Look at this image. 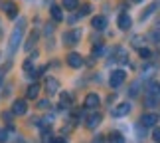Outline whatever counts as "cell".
Segmentation results:
<instances>
[{"label":"cell","mask_w":160,"mask_h":143,"mask_svg":"<svg viewBox=\"0 0 160 143\" xmlns=\"http://www.w3.org/2000/svg\"><path fill=\"white\" fill-rule=\"evenodd\" d=\"M24 30H26V22L20 20L14 26V30H12V36H10V42H8V54L10 56H14L16 54V50L20 48L22 44V36H24Z\"/></svg>","instance_id":"6da1fadb"},{"label":"cell","mask_w":160,"mask_h":143,"mask_svg":"<svg viewBox=\"0 0 160 143\" xmlns=\"http://www.w3.org/2000/svg\"><path fill=\"white\" fill-rule=\"evenodd\" d=\"M127 80V74L122 72V70H115V72H111V78H109V85L113 90H117V88H121L122 85V82Z\"/></svg>","instance_id":"7a4b0ae2"},{"label":"cell","mask_w":160,"mask_h":143,"mask_svg":"<svg viewBox=\"0 0 160 143\" xmlns=\"http://www.w3.org/2000/svg\"><path fill=\"white\" fill-rule=\"evenodd\" d=\"M26 111H28L26 99H16V102L12 103V113H14V115H24Z\"/></svg>","instance_id":"3957f363"},{"label":"cell","mask_w":160,"mask_h":143,"mask_svg":"<svg viewBox=\"0 0 160 143\" xmlns=\"http://www.w3.org/2000/svg\"><path fill=\"white\" fill-rule=\"evenodd\" d=\"M67 64H69L71 68H81V66H83V56L77 54V52L67 54Z\"/></svg>","instance_id":"277c9868"},{"label":"cell","mask_w":160,"mask_h":143,"mask_svg":"<svg viewBox=\"0 0 160 143\" xmlns=\"http://www.w3.org/2000/svg\"><path fill=\"white\" fill-rule=\"evenodd\" d=\"M127 113H131V103H128V102H122V103L117 105V107H113V115L115 117H122Z\"/></svg>","instance_id":"5b68a950"},{"label":"cell","mask_w":160,"mask_h":143,"mask_svg":"<svg viewBox=\"0 0 160 143\" xmlns=\"http://www.w3.org/2000/svg\"><path fill=\"white\" fill-rule=\"evenodd\" d=\"M101 119H103L101 113H97V111H95V113L87 115V119H85V127H87V129H95V127L101 123Z\"/></svg>","instance_id":"8992f818"},{"label":"cell","mask_w":160,"mask_h":143,"mask_svg":"<svg viewBox=\"0 0 160 143\" xmlns=\"http://www.w3.org/2000/svg\"><path fill=\"white\" fill-rule=\"evenodd\" d=\"M79 38H81V30H71V32L63 34V42H65V44H77Z\"/></svg>","instance_id":"52a82bcc"},{"label":"cell","mask_w":160,"mask_h":143,"mask_svg":"<svg viewBox=\"0 0 160 143\" xmlns=\"http://www.w3.org/2000/svg\"><path fill=\"white\" fill-rule=\"evenodd\" d=\"M158 121V115L156 113H144L142 117H140V123H142L144 127H154Z\"/></svg>","instance_id":"ba28073f"},{"label":"cell","mask_w":160,"mask_h":143,"mask_svg":"<svg viewBox=\"0 0 160 143\" xmlns=\"http://www.w3.org/2000/svg\"><path fill=\"white\" fill-rule=\"evenodd\" d=\"M99 105V96L97 94H87L85 96V107L87 109H95Z\"/></svg>","instance_id":"9c48e42d"},{"label":"cell","mask_w":160,"mask_h":143,"mask_svg":"<svg viewBox=\"0 0 160 143\" xmlns=\"http://www.w3.org/2000/svg\"><path fill=\"white\" fill-rule=\"evenodd\" d=\"M91 26H93L95 30H105V28H107V18H105V16H93Z\"/></svg>","instance_id":"30bf717a"},{"label":"cell","mask_w":160,"mask_h":143,"mask_svg":"<svg viewBox=\"0 0 160 143\" xmlns=\"http://www.w3.org/2000/svg\"><path fill=\"white\" fill-rule=\"evenodd\" d=\"M117 24H119L121 30H128V28H131V24H132V20H131V16H128L127 12H122V14L119 16V22H117Z\"/></svg>","instance_id":"8fae6325"},{"label":"cell","mask_w":160,"mask_h":143,"mask_svg":"<svg viewBox=\"0 0 160 143\" xmlns=\"http://www.w3.org/2000/svg\"><path fill=\"white\" fill-rule=\"evenodd\" d=\"M46 90H48V94H58L59 82H58L55 78H48V80H46Z\"/></svg>","instance_id":"7c38bea8"},{"label":"cell","mask_w":160,"mask_h":143,"mask_svg":"<svg viewBox=\"0 0 160 143\" xmlns=\"http://www.w3.org/2000/svg\"><path fill=\"white\" fill-rule=\"evenodd\" d=\"M36 42H38V30H34V32L28 36L26 44H24V50H28V52H32V50H34V46H36Z\"/></svg>","instance_id":"4fadbf2b"},{"label":"cell","mask_w":160,"mask_h":143,"mask_svg":"<svg viewBox=\"0 0 160 143\" xmlns=\"http://www.w3.org/2000/svg\"><path fill=\"white\" fill-rule=\"evenodd\" d=\"M146 96L160 97V84L158 82H148V85H146Z\"/></svg>","instance_id":"5bb4252c"},{"label":"cell","mask_w":160,"mask_h":143,"mask_svg":"<svg viewBox=\"0 0 160 143\" xmlns=\"http://www.w3.org/2000/svg\"><path fill=\"white\" fill-rule=\"evenodd\" d=\"M38 96H40V84H32L26 91V97L28 99H38Z\"/></svg>","instance_id":"9a60e30c"},{"label":"cell","mask_w":160,"mask_h":143,"mask_svg":"<svg viewBox=\"0 0 160 143\" xmlns=\"http://www.w3.org/2000/svg\"><path fill=\"white\" fill-rule=\"evenodd\" d=\"M4 12H6V14H8L10 18H16L18 8H16V4H14V2H10V0H8V2H4Z\"/></svg>","instance_id":"2e32d148"},{"label":"cell","mask_w":160,"mask_h":143,"mask_svg":"<svg viewBox=\"0 0 160 143\" xmlns=\"http://www.w3.org/2000/svg\"><path fill=\"white\" fill-rule=\"evenodd\" d=\"M50 14H52V20H55V22H61V20H63V12H61L59 6H52Z\"/></svg>","instance_id":"e0dca14e"},{"label":"cell","mask_w":160,"mask_h":143,"mask_svg":"<svg viewBox=\"0 0 160 143\" xmlns=\"http://www.w3.org/2000/svg\"><path fill=\"white\" fill-rule=\"evenodd\" d=\"M144 105H146V107H158V105H160V97H154V96H146L144 97Z\"/></svg>","instance_id":"ac0fdd59"},{"label":"cell","mask_w":160,"mask_h":143,"mask_svg":"<svg viewBox=\"0 0 160 143\" xmlns=\"http://www.w3.org/2000/svg\"><path fill=\"white\" fill-rule=\"evenodd\" d=\"M59 105L61 107H69L71 105V96L67 91H61V97H59Z\"/></svg>","instance_id":"d6986e66"},{"label":"cell","mask_w":160,"mask_h":143,"mask_svg":"<svg viewBox=\"0 0 160 143\" xmlns=\"http://www.w3.org/2000/svg\"><path fill=\"white\" fill-rule=\"evenodd\" d=\"M109 141L111 143H125V137H122V133L113 131V133H109Z\"/></svg>","instance_id":"ffe728a7"},{"label":"cell","mask_w":160,"mask_h":143,"mask_svg":"<svg viewBox=\"0 0 160 143\" xmlns=\"http://www.w3.org/2000/svg\"><path fill=\"white\" fill-rule=\"evenodd\" d=\"M61 2H63V8L67 10H75L79 6V0H61Z\"/></svg>","instance_id":"44dd1931"},{"label":"cell","mask_w":160,"mask_h":143,"mask_svg":"<svg viewBox=\"0 0 160 143\" xmlns=\"http://www.w3.org/2000/svg\"><path fill=\"white\" fill-rule=\"evenodd\" d=\"M150 38H152V42H156V44H160V22H158V26H156V28H152V32H150Z\"/></svg>","instance_id":"7402d4cb"},{"label":"cell","mask_w":160,"mask_h":143,"mask_svg":"<svg viewBox=\"0 0 160 143\" xmlns=\"http://www.w3.org/2000/svg\"><path fill=\"white\" fill-rule=\"evenodd\" d=\"M138 54H140V58H144V60L152 58V52H150L148 48H138Z\"/></svg>","instance_id":"603a6c76"},{"label":"cell","mask_w":160,"mask_h":143,"mask_svg":"<svg viewBox=\"0 0 160 143\" xmlns=\"http://www.w3.org/2000/svg\"><path fill=\"white\" fill-rule=\"evenodd\" d=\"M154 10H156V2H154V4H150V6H148V10H144V12H142V16H140V18H142V20H146V18H148V16H150V14H152Z\"/></svg>","instance_id":"cb8c5ba5"},{"label":"cell","mask_w":160,"mask_h":143,"mask_svg":"<svg viewBox=\"0 0 160 143\" xmlns=\"http://www.w3.org/2000/svg\"><path fill=\"white\" fill-rule=\"evenodd\" d=\"M138 90H140V88H138V82H134V84L131 85V90H128V94H131V96L134 97V96L138 94Z\"/></svg>","instance_id":"d4e9b609"},{"label":"cell","mask_w":160,"mask_h":143,"mask_svg":"<svg viewBox=\"0 0 160 143\" xmlns=\"http://www.w3.org/2000/svg\"><path fill=\"white\" fill-rule=\"evenodd\" d=\"M152 139H154L156 143H160V127H154V129H152Z\"/></svg>","instance_id":"484cf974"},{"label":"cell","mask_w":160,"mask_h":143,"mask_svg":"<svg viewBox=\"0 0 160 143\" xmlns=\"http://www.w3.org/2000/svg\"><path fill=\"white\" fill-rule=\"evenodd\" d=\"M89 12H91V6L85 4V6H81V12H79V16H85V14H89Z\"/></svg>","instance_id":"4316f807"},{"label":"cell","mask_w":160,"mask_h":143,"mask_svg":"<svg viewBox=\"0 0 160 143\" xmlns=\"http://www.w3.org/2000/svg\"><path fill=\"white\" fill-rule=\"evenodd\" d=\"M101 54H103V46H95V50H93V56H95V58H99Z\"/></svg>","instance_id":"83f0119b"},{"label":"cell","mask_w":160,"mask_h":143,"mask_svg":"<svg viewBox=\"0 0 160 143\" xmlns=\"http://www.w3.org/2000/svg\"><path fill=\"white\" fill-rule=\"evenodd\" d=\"M24 70H26L28 74L32 72V60H26V62H24Z\"/></svg>","instance_id":"f1b7e54d"},{"label":"cell","mask_w":160,"mask_h":143,"mask_svg":"<svg viewBox=\"0 0 160 143\" xmlns=\"http://www.w3.org/2000/svg\"><path fill=\"white\" fill-rule=\"evenodd\" d=\"M6 139H8V133H6L4 129H0V143H4Z\"/></svg>","instance_id":"f546056e"},{"label":"cell","mask_w":160,"mask_h":143,"mask_svg":"<svg viewBox=\"0 0 160 143\" xmlns=\"http://www.w3.org/2000/svg\"><path fill=\"white\" fill-rule=\"evenodd\" d=\"M38 105H40L42 109H48V105H50V102H48V99H42V102H40Z\"/></svg>","instance_id":"4dcf8cb0"},{"label":"cell","mask_w":160,"mask_h":143,"mask_svg":"<svg viewBox=\"0 0 160 143\" xmlns=\"http://www.w3.org/2000/svg\"><path fill=\"white\" fill-rule=\"evenodd\" d=\"M4 72H6V66L0 70V88H2V78H4Z\"/></svg>","instance_id":"1f68e13d"},{"label":"cell","mask_w":160,"mask_h":143,"mask_svg":"<svg viewBox=\"0 0 160 143\" xmlns=\"http://www.w3.org/2000/svg\"><path fill=\"white\" fill-rule=\"evenodd\" d=\"M2 117H4L6 121H10V117H12V113H2Z\"/></svg>","instance_id":"d6a6232c"},{"label":"cell","mask_w":160,"mask_h":143,"mask_svg":"<svg viewBox=\"0 0 160 143\" xmlns=\"http://www.w3.org/2000/svg\"><path fill=\"white\" fill-rule=\"evenodd\" d=\"M132 2H142V0H132Z\"/></svg>","instance_id":"836d02e7"}]
</instances>
